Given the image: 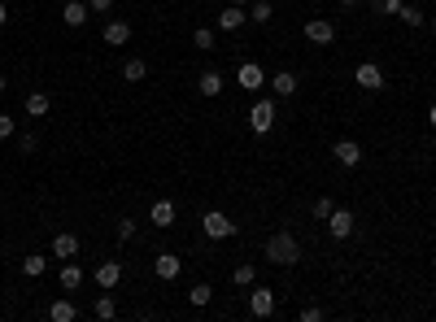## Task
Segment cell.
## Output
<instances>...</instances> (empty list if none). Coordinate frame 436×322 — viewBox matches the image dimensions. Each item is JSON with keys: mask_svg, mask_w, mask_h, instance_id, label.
I'll return each instance as SVG.
<instances>
[{"mask_svg": "<svg viewBox=\"0 0 436 322\" xmlns=\"http://www.w3.org/2000/svg\"><path fill=\"white\" fill-rule=\"evenodd\" d=\"M79 283H84V266H79V261H66V266H62V288L75 292Z\"/></svg>", "mask_w": 436, "mask_h": 322, "instance_id": "22", "label": "cell"}, {"mask_svg": "<svg viewBox=\"0 0 436 322\" xmlns=\"http://www.w3.org/2000/svg\"><path fill=\"white\" fill-rule=\"evenodd\" d=\"M201 231H205V240H231V235H235V222L227 218V213L209 209L205 218H201Z\"/></svg>", "mask_w": 436, "mask_h": 322, "instance_id": "2", "label": "cell"}, {"mask_svg": "<svg viewBox=\"0 0 436 322\" xmlns=\"http://www.w3.org/2000/svg\"><path fill=\"white\" fill-rule=\"evenodd\" d=\"M196 92H201V96H218V92H222V75H218V70H205V75L196 79Z\"/></svg>", "mask_w": 436, "mask_h": 322, "instance_id": "21", "label": "cell"}, {"mask_svg": "<svg viewBox=\"0 0 436 322\" xmlns=\"http://www.w3.org/2000/svg\"><path fill=\"white\" fill-rule=\"evenodd\" d=\"M231 279L240 283V288H253V283H257V266H253V261H240V266L231 270Z\"/></svg>", "mask_w": 436, "mask_h": 322, "instance_id": "24", "label": "cell"}, {"mask_svg": "<svg viewBox=\"0 0 436 322\" xmlns=\"http://www.w3.org/2000/svg\"><path fill=\"white\" fill-rule=\"evenodd\" d=\"M123 79L127 83H144L149 79V62H144V57H127V62H123Z\"/></svg>", "mask_w": 436, "mask_h": 322, "instance_id": "17", "label": "cell"}, {"mask_svg": "<svg viewBox=\"0 0 436 322\" xmlns=\"http://www.w3.org/2000/svg\"><path fill=\"white\" fill-rule=\"evenodd\" d=\"M49 270V257H40V253H31V257H22V274L27 279H40V274Z\"/></svg>", "mask_w": 436, "mask_h": 322, "instance_id": "23", "label": "cell"}, {"mask_svg": "<svg viewBox=\"0 0 436 322\" xmlns=\"http://www.w3.org/2000/svg\"><path fill=\"white\" fill-rule=\"evenodd\" d=\"M88 9H92V14H110L114 0H88Z\"/></svg>", "mask_w": 436, "mask_h": 322, "instance_id": "36", "label": "cell"}, {"mask_svg": "<svg viewBox=\"0 0 436 322\" xmlns=\"http://www.w3.org/2000/svg\"><path fill=\"white\" fill-rule=\"evenodd\" d=\"M340 5H345V9H353V5H362V0H340Z\"/></svg>", "mask_w": 436, "mask_h": 322, "instance_id": "40", "label": "cell"}, {"mask_svg": "<svg viewBox=\"0 0 436 322\" xmlns=\"http://www.w3.org/2000/svg\"><path fill=\"white\" fill-rule=\"evenodd\" d=\"M118 240H136V218H118Z\"/></svg>", "mask_w": 436, "mask_h": 322, "instance_id": "32", "label": "cell"}, {"mask_svg": "<svg viewBox=\"0 0 436 322\" xmlns=\"http://www.w3.org/2000/svg\"><path fill=\"white\" fill-rule=\"evenodd\" d=\"M88 18H92V9L84 5V0H66V5H62V22H66V27H84Z\"/></svg>", "mask_w": 436, "mask_h": 322, "instance_id": "13", "label": "cell"}, {"mask_svg": "<svg viewBox=\"0 0 436 322\" xmlns=\"http://www.w3.org/2000/svg\"><path fill=\"white\" fill-rule=\"evenodd\" d=\"M92 314H97L101 322H110V318L118 314V305H114V296H110V292H105V296H97V305H92Z\"/></svg>", "mask_w": 436, "mask_h": 322, "instance_id": "27", "label": "cell"}, {"mask_svg": "<svg viewBox=\"0 0 436 322\" xmlns=\"http://www.w3.org/2000/svg\"><path fill=\"white\" fill-rule=\"evenodd\" d=\"M231 5H240V9H244V5H253V0H231Z\"/></svg>", "mask_w": 436, "mask_h": 322, "instance_id": "41", "label": "cell"}, {"mask_svg": "<svg viewBox=\"0 0 436 322\" xmlns=\"http://www.w3.org/2000/svg\"><path fill=\"white\" fill-rule=\"evenodd\" d=\"M49 318H53V322H75V318H79V309H75V301H66V296H62V301H53V305H49Z\"/></svg>", "mask_w": 436, "mask_h": 322, "instance_id": "20", "label": "cell"}, {"mask_svg": "<svg viewBox=\"0 0 436 322\" xmlns=\"http://www.w3.org/2000/svg\"><path fill=\"white\" fill-rule=\"evenodd\" d=\"M305 40L319 44V49H327V44L336 40V27H332L327 18H310V22H305Z\"/></svg>", "mask_w": 436, "mask_h": 322, "instance_id": "9", "label": "cell"}, {"mask_svg": "<svg viewBox=\"0 0 436 322\" xmlns=\"http://www.w3.org/2000/svg\"><path fill=\"white\" fill-rule=\"evenodd\" d=\"M153 270H157V279H179V270H183V257H179V253H157V261H153Z\"/></svg>", "mask_w": 436, "mask_h": 322, "instance_id": "12", "label": "cell"}, {"mask_svg": "<svg viewBox=\"0 0 436 322\" xmlns=\"http://www.w3.org/2000/svg\"><path fill=\"white\" fill-rule=\"evenodd\" d=\"M53 257H62V261H75V257H79V235L62 231V235L53 240Z\"/></svg>", "mask_w": 436, "mask_h": 322, "instance_id": "14", "label": "cell"}, {"mask_svg": "<svg viewBox=\"0 0 436 322\" xmlns=\"http://www.w3.org/2000/svg\"><path fill=\"white\" fill-rule=\"evenodd\" d=\"M149 222L162 226V231H166V226H175V205H170V200H157V205L149 209Z\"/></svg>", "mask_w": 436, "mask_h": 322, "instance_id": "18", "label": "cell"}, {"mask_svg": "<svg viewBox=\"0 0 436 322\" xmlns=\"http://www.w3.org/2000/svg\"><path fill=\"white\" fill-rule=\"evenodd\" d=\"M14 135H18V122L9 113H0V139H14Z\"/></svg>", "mask_w": 436, "mask_h": 322, "instance_id": "33", "label": "cell"}, {"mask_svg": "<svg viewBox=\"0 0 436 322\" xmlns=\"http://www.w3.org/2000/svg\"><path fill=\"white\" fill-rule=\"evenodd\" d=\"M249 18L257 22V27H266L270 18H275V5H270V0H253V9H249Z\"/></svg>", "mask_w": 436, "mask_h": 322, "instance_id": "26", "label": "cell"}, {"mask_svg": "<svg viewBox=\"0 0 436 322\" xmlns=\"http://www.w3.org/2000/svg\"><path fill=\"white\" fill-rule=\"evenodd\" d=\"M432 35H436V18H432Z\"/></svg>", "mask_w": 436, "mask_h": 322, "instance_id": "42", "label": "cell"}, {"mask_svg": "<svg viewBox=\"0 0 436 322\" xmlns=\"http://www.w3.org/2000/svg\"><path fill=\"white\" fill-rule=\"evenodd\" d=\"M0 27H9V5L0 0Z\"/></svg>", "mask_w": 436, "mask_h": 322, "instance_id": "37", "label": "cell"}, {"mask_svg": "<svg viewBox=\"0 0 436 322\" xmlns=\"http://www.w3.org/2000/svg\"><path fill=\"white\" fill-rule=\"evenodd\" d=\"M18 148H22V152H35V148H40V135H35V131H27V135H18Z\"/></svg>", "mask_w": 436, "mask_h": 322, "instance_id": "34", "label": "cell"}, {"mask_svg": "<svg viewBox=\"0 0 436 322\" xmlns=\"http://www.w3.org/2000/svg\"><path fill=\"white\" fill-rule=\"evenodd\" d=\"M319 318H323L319 305H305V309H301V322H319Z\"/></svg>", "mask_w": 436, "mask_h": 322, "instance_id": "35", "label": "cell"}, {"mask_svg": "<svg viewBox=\"0 0 436 322\" xmlns=\"http://www.w3.org/2000/svg\"><path fill=\"white\" fill-rule=\"evenodd\" d=\"M188 301H192L196 309H201V305H209V301H214V288H209V283H196V288L188 292Z\"/></svg>", "mask_w": 436, "mask_h": 322, "instance_id": "29", "label": "cell"}, {"mask_svg": "<svg viewBox=\"0 0 436 322\" xmlns=\"http://www.w3.org/2000/svg\"><path fill=\"white\" fill-rule=\"evenodd\" d=\"M249 126H253V135H266V131L275 126V100H253V109H249Z\"/></svg>", "mask_w": 436, "mask_h": 322, "instance_id": "3", "label": "cell"}, {"mask_svg": "<svg viewBox=\"0 0 436 322\" xmlns=\"http://www.w3.org/2000/svg\"><path fill=\"white\" fill-rule=\"evenodd\" d=\"M62 5H66V0H62Z\"/></svg>", "mask_w": 436, "mask_h": 322, "instance_id": "44", "label": "cell"}, {"mask_svg": "<svg viewBox=\"0 0 436 322\" xmlns=\"http://www.w3.org/2000/svg\"><path fill=\"white\" fill-rule=\"evenodd\" d=\"M235 79H240V88L249 92V96H253V92H262V88H266V70L257 66V62H240V70H235Z\"/></svg>", "mask_w": 436, "mask_h": 322, "instance_id": "6", "label": "cell"}, {"mask_svg": "<svg viewBox=\"0 0 436 322\" xmlns=\"http://www.w3.org/2000/svg\"><path fill=\"white\" fill-rule=\"evenodd\" d=\"M327 231H332L336 240H349V235L358 231V218H353L349 209H340V205H336V209H332V218H327Z\"/></svg>", "mask_w": 436, "mask_h": 322, "instance_id": "7", "label": "cell"}, {"mask_svg": "<svg viewBox=\"0 0 436 322\" xmlns=\"http://www.w3.org/2000/svg\"><path fill=\"white\" fill-rule=\"evenodd\" d=\"M428 126H436V105H432V109H428Z\"/></svg>", "mask_w": 436, "mask_h": 322, "instance_id": "38", "label": "cell"}, {"mask_svg": "<svg viewBox=\"0 0 436 322\" xmlns=\"http://www.w3.org/2000/svg\"><path fill=\"white\" fill-rule=\"evenodd\" d=\"M5 92H9V79H5V75H0V96H5Z\"/></svg>", "mask_w": 436, "mask_h": 322, "instance_id": "39", "label": "cell"}, {"mask_svg": "<svg viewBox=\"0 0 436 322\" xmlns=\"http://www.w3.org/2000/svg\"><path fill=\"white\" fill-rule=\"evenodd\" d=\"M397 18H402L406 27H423V22H428V14H423L419 5H402V14H397Z\"/></svg>", "mask_w": 436, "mask_h": 322, "instance_id": "28", "label": "cell"}, {"mask_svg": "<svg viewBox=\"0 0 436 322\" xmlns=\"http://www.w3.org/2000/svg\"><path fill=\"white\" fill-rule=\"evenodd\" d=\"M244 22H249V14H244L240 5H227V9L218 14V31H240Z\"/></svg>", "mask_w": 436, "mask_h": 322, "instance_id": "15", "label": "cell"}, {"mask_svg": "<svg viewBox=\"0 0 436 322\" xmlns=\"http://www.w3.org/2000/svg\"><path fill=\"white\" fill-rule=\"evenodd\" d=\"M249 314H253V318H270V314H275V292H270V288H257V283H253V292H249Z\"/></svg>", "mask_w": 436, "mask_h": 322, "instance_id": "8", "label": "cell"}, {"mask_svg": "<svg viewBox=\"0 0 436 322\" xmlns=\"http://www.w3.org/2000/svg\"><path fill=\"white\" fill-rule=\"evenodd\" d=\"M192 44H196L201 53H214V49H218V35L209 31V27H196V31H192Z\"/></svg>", "mask_w": 436, "mask_h": 322, "instance_id": "25", "label": "cell"}, {"mask_svg": "<svg viewBox=\"0 0 436 322\" xmlns=\"http://www.w3.org/2000/svg\"><path fill=\"white\" fill-rule=\"evenodd\" d=\"M49 109H53L49 92H31L27 96V118H49Z\"/></svg>", "mask_w": 436, "mask_h": 322, "instance_id": "19", "label": "cell"}, {"mask_svg": "<svg viewBox=\"0 0 436 322\" xmlns=\"http://www.w3.org/2000/svg\"><path fill=\"white\" fill-rule=\"evenodd\" d=\"M332 209H336V200H332V196H319V200H314V218H319V222L332 218Z\"/></svg>", "mask_w": 436, "mask_h": 322, "instance_id": "31", "label": "cell"}, {"mask_svg": "<svg viewBox=\"0 0 436 322\" xmlns=\"http://www.w3.org/2000/svg\"><path fill=\"white\" fill-rule=\"evenodd\" d=\"M266 261H275V266H297L301 261V244L292 231H275L266 240Z\"/></svg>", "mask_w": 436, "mask_h": 322, "instance_id": "1", "label": "cell"}, {"mask_svg": "<svg viewBox=\"0 0 436 322\" xmlns=\"http://www.w3.org/2000/svg\"><path fill=\"white\" fill-rule=\"evenodd\" d=\"M101 40L110 44V49H123V44L131 40V22H123V18H110V22H105V31H101Z\"/></svg>", "mask_w": 436, "mask_h": 322, "instance_id": "10", "label": "cell"}, {"mask_svg": "<svg viewBox=\"0 0 436 322\" xmlns=\"http://www.w3.org/2000/svg\"><path fill=\"white\" fill-rule=\"evenodd\" d=\"M118 283H123V261H101V266H97V288L114 292Z\"/></svg>", "mask_w": 436, "mask_h": 322, "instance_id": "11", "label": "cell"}, {"mask_svg": "<svg viewBox=\"0 0 436 322\" xmlns=\"http://www.w3.org/2000/svg\"><path fill=\"white\" fill-rule=\"evenodd\" d=\"M0 257H5V248H0Z\"/></svg>", "mask_w": 436, "mask_h": 322, "instance_id": "43", "label": "cell"}, {"mask_svg": "<svg viewBox=\"0 0 436 322\" xmlns=\"http://www.w3.org/2000/svg\"><path fill=\"white\" fill-rule=\"evenodd\" d=\"M266 83H270L275 96H292V92H297V75H292V70H279V75H270Z\"/></svg>", "mask_w": 436, "mask_h": 322, "instance_id": "16", "label": "cell"}, {"mask_svg": "<svg viewBox=\"0 0 436 322\" xmlns=\"http://www.w3.org/2000/svg\"><path fill=\"white\" fill-rule=\"evenodd\" d=\"M332 157H336V165H345V170H358V165H362V144H358V139H336Z\"/></svg>", "mask_w": 436, "mask_h": 322, "instance_id": "4", "label": "cell"}, {"mask_svg": "<svg viewBox=\"0 0 436 322\" xmlns=\"http://www.w3.org/2000/svg\"><path fill=\"white\" fill-rule=\"evenodd\" d=\"M353 83H358L362 92H380L384 88V70L375 62H358V70H353Z\"/></svg>", "mask_w": 436, "mask_h": 322, "instance_id": "5", "label": "cell"}, {"mask_svg": "<svg viewBox=\"0 0 436 322\" xmlns=\"http://www.w3.org/2000/svg\"><path fill=\"white\" fill-rule=\"evenodd\" d=\"M402 5H406V0H371V9H375V14H384V18L388 14L397 18V14H402Z\"/></svg>", "mask_w": 436, "mask_h": 322, "instance_id": "30", "label": "cell"}]
</instances>
